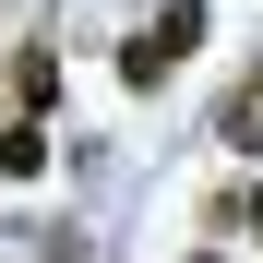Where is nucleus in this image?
<instances>
[{"label": "nucleus", "instance_id": "obj_1", "mask_svg": "<svg viewBox=\"0 0 263 263\" xmlns=\"http://www.w3.org/2000/svg\"><path fill=\"white\" fill-rule=\"evenodd\" d=\"M203 36H215V12H203V0H156V24L120 48V84H132V96H156V84L180 72V60L203 48Z\"/></svg>", "mask_w": 263, "mask_h": 263}, {"label": "nucleus", "instance_id": "obj_2", "mask_svg": "<svg viewBox=\"0 0 263 263\" xmlns=\"http://www.w3.org/2000/svg\"><path fill=\"white\" fill-rule=\"evenodd\" d=\"M215 132H228V156H263V72H239V84H228Z\"/></svg>", "mask_w": 263, "mask_h": 263}, {"label": "nucleus", "instance_id": "obj_3", "mask_svg": "<svg viewBox=\"0 0 263 263\" xmlns=\"http://www.w3.org/2000/svg\"><path fill=\"white\" fill-rule=\"evenodd\" d=\"M12 108H24V120H36V108H60V60H48V36L12 60Z\"/></svg>", "mask_w": 263, "mask_h": 263}, {"label": "nucleus", "instance_id": "obj_4", "mask_svg": "<svg viewBox=\"0 0 263 263\" xmlns=\"http://www.w3.org/2000/svg\"><path fill=\"white\" fill-rule=\"evenodd\" d=\"M48 144H36V120H0V180H36Z\"/></svg>", "mask_w": 263, "mask_h": 263}, {"label": "nucleus", "instance_id": "obj_5", "mask_svg": "<svg viewBox=\"0 0 263 263\" xmlns=\"http://www.w3.org/2000/svg\"><path fill=\"white\" fill-rule=\"evenodd\" d=\"M215 215H228V228H251V239H263V192H215Z\"/></svg>", "mask_w": 263, "mask_h": 263}]
</instances>
